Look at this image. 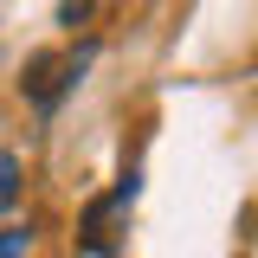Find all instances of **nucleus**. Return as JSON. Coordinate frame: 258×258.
I'll use <instances>...</instances> for the list:
<instances>
[{"instance_id": "1", "label": "nucleus", "mask_w": 258, "mask_h": 258, "mask_svg": "<svg viewBox=\"0 0 258 258\" xmlns=\"http://www.w3.org/2000/svg\"><path fill=\"white\" fill-rule=\"evenodd\" d=\"M91 64V52H32L26 71H20V91H26L32 110H58V97L78 84V71Z\"/></svg>"}, {"instance_id": "2", "label": "nucleus", "mask_w": 258, "mask_h": 258, "mask_svg": "<svg viewBox=\"0 0 258 258\" xmlns=\"http://www.w3.org/2000/svg\"><path fill=\"white\" fill-rule=\"evenodd\" d=\"M13 194H20V161H13V155H0V213L13 207Z\"/></svg>"}, {"instance_id": "3", "label": "nucleus", "mask_w": 258, "mask_h": 258, "mask_svg": "<svg viewBox=\"0 0 258 258\" xmlns=\"http://www.w3.org/2000/svg\"><path fill=\"white\" fill-rule=\"evenodd\" d=\"M0 258H26V232H0Z\"/></svg>"}]
</instances>
